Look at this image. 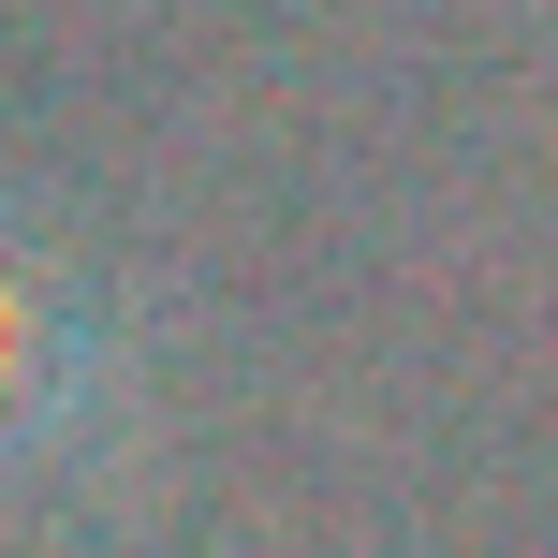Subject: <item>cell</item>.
Returning <instances> with one entry per match:
<instances>
[{
  "mask_svg": "<svg viewBox=\"0 0 558 558\" xmlns=\"http://www.w3.org/2000/svg\"><path fill=\"white\" fill-rule=\"evenodd\" d=\"M118 426V367H104V308L74 294L29 235H0V471H59Z\"/></svg>",
  "mask_w": 558,
  "mask_h": 558,
  "instance_id": "obj_1",
  "label": "cell"
}]
</instances>
